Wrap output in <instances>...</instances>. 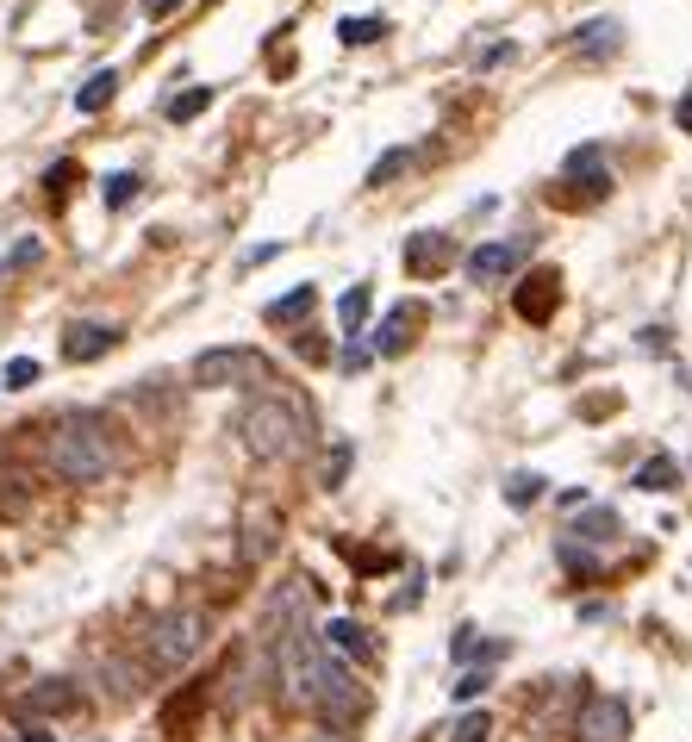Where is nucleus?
Masks as SVG:
<instances>
[{
    "mask_svg": "<svg viewBox=\"0 0 692 742\" xmlns=\"http://www.w3.org/2000/svg\"><path fill=\"white\" fill-rule=\"evenodd\" d=\"M574 537H586V543H612V537H617V512L586 506L581 518H574Z\"/></svg>",
    "mask_w": 692,
    "mask_h": 742,
    "instance_id": "obj_20",
    "label": "nucleus"
},
{
    "mask_svg": "<svg viewBox=\"0 0 692 742\" xmlns=\"http://www.w3.org/2000/svg\"><path fill=\"white\" fill-rule=\"evenodd\" d=\"M412 169V150H394V157H380L375 169H368V188H387L394 175H406Z\"/></svg>",
    "mask_w": 692,
    "mask_h": 742,
    "instance_id": "obj_24",
    "label": "nucleus"
},
{
    "mask_svg": "<svg viewBox=\"0 0 692 742\" xmlns=\"http://www.w3.org/2000/svg\"><path fill=\"white\" fill-rule=\"evenodd\" d=\"M531 263V237H505V244H481V250L468 256V281L474 287H500L512 281V275Z\"/></svg>",
    "mask_w": 692,
    "mask_h": 742,
    "instance_id": "obj_6",
    "label": "nucleus"
},
{
    "mask_svg": "<svg viewBox=\"0 0 692 742\" xmlns=\"http://www.w3.org/2000/svg\"><path fill=\"white\" fill-rule=\"evenodd\" d=\"M318 306V287H294L287 300H268V325H299Z\"/></svg>",
    "mask_w": 692,
    "mask_h": 742,
    "instance_id": "obj_18",
    "label": "nucleus"
},
{
    "mask_svg": "<svg viewBox=\"0 0 692 742\" xmlns=\"http://www.w3.org/2000/svg\"><path fill=\"white\" fill-rule=\"evenodd\" d=\"M313 742H349V736H344V730H318Z\"/></svg>",
    "mask_w": 692,
    "mask_h": 742,
    "instance_id": "obj_36",
    "label": "nucleus"
},
{
    "mask_svg": "<svg viewBox=\"0 0 692 742\" xmlns=\"http://www.w3.org/2000/svg\"><path fill=\"white\" fill-rule=\"evenodd\" d=\"M574 736L581 742H624L630 736V705L612 693H593L581 705V718H574Z\"/></svg>",
    "mask_w": 692,
    "mask_h": 742,
    "instance_id": "obj_8",
    "label": "nucleus"
},
{
    "mask_svg": "<svg viewBox=\"0 0 692 742\" xmlns=\"http://www.w3.org/2000/svg\"><path fill=\"white\" fill-rule=\"evenodd\" d=\"M318 643H325L330 655H344V662H356V667H368V662H375V636H368L363 624H356V617H330Z\"/></svg>",
    "mask_w": 692,
    "mask_h": 742,
    "instance_id": "obj_10",
    "label": "nucleus"
},
{
    "mask_svg": "<svg viewBox=\"0 0 692 742\" xmlns=\"http://www.w3.org/2000/svg\"><path fill=\"white\" fill-rule=\"evenodd\" d=\"M624 44V26H617V19H586L581 32H574V50H581V57H612V50Z\"/></svg>",
    "mask_w": 692,
    "mask_h": 742,
    "instance_id": "obj_14",
    "label": "nucleus"
},
{
    "mask_svg": "<svg viewBox=\"0 0 692 742\" xmlns=\"http://www.w3.org/2000/svg\"><path fill=\"white\" fill-rule=\"evenodd\" d=\"M555 287H562V281H555L550 269L536 275V281H524V287H518V313H524V318H536V325H543V318L555 313V300H562V294H555Z\"/></svg>",
    "mask_w": 692,
    "mask_h": 742,
    "instance_id": "obj_15",
    "label": "nucleus"
},
{
    "mask_svg": "<svg viewBox=\"0 0 692 742\" xmlns=\"http://www.w3.org/2000/svg\"><path fill=\"white\" fill-rule=\"evenodd\" d=\"M344 468H349V449H337V456L325 462V487H337V481H344Z\"/></svg>",
    "mask_w": 692,
    "mask_h": 742,
    "instance_id": "obj_31",
    "label": "nucleus"
},
{
    "mask_svg": "<svg viewBox=\"0 0 692 742\" xmlns=\"http://www.w3.org/2000/svg\"><path fill=\"white\" fill-rule=\"evenodd\" d=\"M45 462L69 487H100V481L119 468V437H112L107 418H95V412H63V418L45 431Z\"/></svg>",
    "mask_w": 692,
    "mask_h": 742,
    "instance_id": "obj_2",
    "label": "nucleus"
},
{
    "mask_svg": "<svg viewBox=\"0 0 692 742\" xmlns=\"http://www.w3.org/2000/svg\"><path fill=\"white\" fill-rule=\"evenodd\" d=\"M449 263H456L449 237H437V231L412 237V250H406V269H412V275H437V269H449Z\"/></svg>",
    "mask_w": 692,
    "mask_h": 742,
    "instance_id": "obj_13",
    "label": "nucleus"
},
{
    "mask_svg": "<svg viewBox=\"0 0 692 742\" xmlns=\"http://www.w3.org/2000/svg\"><path fill=\"white\" fill-rule=\"evenodd\" d=\"M32 380H38L32 356H13V363H7V387H13V394H19V387H32Z\"/></svg>",
    "mask_w": 692,
    "mask_h": 742,
    "instance_id": "obj_29",
    "label": "nucleus"
},
{
    "mask_svg": "<svg viewBox=\"0 0 692 742\" xmlns=\"http://www.w3.org/2000/svg\"><path fill=\"white\" fill-rule=\"evenodd\" d=\"M206 107H212V88H188V95H175V100H169V119L181 126V119H200Z\"/></svg>",
    "mask_w": 692,
    "mask_h": 742,
    "instance_id": "obj_23",
    "label": "nucleus"
},
{
    "mask_svg": "<svg viewBox=\"0 0 692 742\" xmlns=\"http://www.w3.org/2000/svg\"><path fill=\"white\" fill-rule=\"evenodd\" d=\"M680 481V468H674V456H649L643 468H636V481L630 487H643V493H668Z\"/></svg>",
    "mask_w": 692,
    "mask_h": 742,
    "instance_id": "obj_19",
    "label": "nucleus"
},
{
    "mask_svg": "<svg viewBox=\"0 0 692 742\" xmlns=\"http://www.w3.org/2000/svg\"><path fill=\"white\" fill-rule=\"evenodd\" d=\"M567 175H574V181H586V194H593V200H605V194H612V175H605V162H599L593 144L567 157Z\"/></svg>",
    "mask_w": 692,
    "mask_h": 742,
    "instance_id": "obj_16",
    "label": "nucleus"
},
{
    "mask_svg": "<svg viewBox=\"0 0 692 742\" xmlns=\"http://www.w3.org/2000/svg\"><path fill=\"white\" fill-rule=\"evenodd\" d=\"M237 437H244V449H250L256 462H299L318 437V418L294 387H275V394H256L250 406H244Z\"/></svg>",
    "mask_w": 692,
    "mask_h": 742,
    "instance_id": "obj_1",
    "label": "nucleus"
},
{
    "mask_svg": "<svg viewBox=\"0 0 692 742\" xmlns=\"http://www.w3.org/2000/svg\"><path fill=\"white\" fill-rule=\"evenodd\" d=\"M119 325H100V318H76V325H69L63 332V356L69 363H100V356H112V349H119Z\"/></svg>",
    "mask_w": 692,
    "mask_h": 742,
    "instance_id": "obj_9",
    "label": "nucleus"
},
{
    "mask_svg": "<svg viewBox=\"0 0 692 742\" xmlns=\"http://www.w3.org/2000/svg\"><path fill=\"white\" fill-rule=\"evenodd\" d=\"M112 88H119V76H112V69H100V76H88L76 88V112H100L112 100Z\"/></svg>",
    "mask_w": 692,
    "mask_h": 742,
    "instance_id": "obj_21",
    "label": "nucleus"
},
{
    "mask_svg": "<svg viewBox=\"0 0 692 742\" xmlns=\"http://www.w3.org/2000/svg\"><path fill=\"white\" fill-rule=\"evenodd\" d=\"M206 612H194V605H181V612H162L157 624H150V636H144V649H150V662L162 667V674H181V667L194 662L206 649Z\"/></svg>",
    "mask_w": 692,
    "mask_h": 742,
    "instance_id": "obj_4",
    "label": "nucleus"
},
{
    "mask_svg": "<svg viewBox=\"0 0 692 742\" xmlns=\"http://www.w3.org/2000/svg\"><path fill=\"white\" fill-rule=\"evenodd\" d=\"M256 356L250 349H200V356H194V368H188V380L194 387H206V394H219V387H237V380L244 375H256Z\"/></svg>",
    "mask_w": 692,
    "mask_h": 742,
    "instance_id": "obj_7",
    "label": "nucleus"
},
{
    "mask_svg": "<svg viewBox=\"0 0 692 742\" xmlns=\"http://www.w3.org/2000/svg\"><path fill=\"white\" fill-rule=\"evenodd\" d=\"M313 711H325L330 730L363 724V711H368V693L356 686V674H349L344 655H330V649H318V693H313Z\"/></svg>",
    "mask_w": 692,
    "mask_h": 742,
    "instance_id": "obj_5",
    "label": "nucleus"
},
{
    "mask_svg": "<svg viewBox=\"0 0 692 742\" xmlns=\"http://www.w3.org/2000/svg\"><path fill=\"white\" fill-rule=\"evenodd\" d=\"M344 368H349V375H356V368H368V344H349L344 349Z\"/></svg>",
    "mask_w": 692,
    "mask_h": 742,
    "instance_id": "obj_32",
    "label": "nucleus"
},
{
    "mask_svg": "<svg viewBox=\"0 0 692 742\" xmlns=\"http://www.w3.org/2000/svg\"><path fill=\"white\" fill-rule=\"evenodd\" d=\"M19 742H57V736H50V730H38V724H32V730H26V736H19Z\"/></svg>",
    "mask_w": 692,
    "mask_h": 742,
    "instance_id": "obj_35",
    "label": "nucleus"
},
{
    "mask_svg": "<svg viewBox=\"0 0 692 742\" xmlns=\"http://www.w3.org/2000/svg\"><path fill=\"white\" fill-rule=\"evenodd\" d=\"M244 555H250V562L268 555V512H250V543H244Z\"/></svg>",
    "mask_w": 692,
    "mask_h": 742,
    "instance_id": "obj_28",
    "label": "nucleus"
},
{
    "mask_svg": "<svg viewBox=\"0 0 692 742\" xmlns=\"http://www.w3.org/2000/svg\"><path fill=\"white\" fill-rule=\"evenodd\" d=\"M368 306H375V294H368V281H356L344 294V300H337V325H344V337H356L368 325Z\"/></svg>",
    "mask_w": 692,
    "mask_h": 742,
    "instance_id": "obj_17",
    "label": "nucleus"
},
{
    "mask_svg": "<svg viewBox=\"0 0 692 742\" xmlns=\"http://www.w3.org/2000/svg\"><path fill=\"white\" fill-rule=\"evenodd\" d=\"M487 736H493V718H487V711H468V718L449 730V742H487Z\"/></svg>",
    "mask_w": 692,
    "mask_h": 742,
    "instance_id": "obj_25",
    "label": "nucleus"
},
{
    "mask_svg": "<svg viewBox=\"0 0 692 742\" xmlns=\"http://www.w3.org/2000/svg\"><path fill=\"white\" fill-rule=\"evenodd\" d=\"M175 7H181V0H144V13H150V19H162V13H175Z\"/></svg>",
    "mask_w": 692,
    "mask_h": 742,
    "instance_id": "obj_34",
    "label": "nucleus"
},
{
    "mask_svg": "<svg viewBox=\"0 0 692 742\" xmlns=\"http://www.w3.org/2000/svg\"><path fill=\"white\" fill-rule=\"evenodd\" d=\"M674 119H680V131H686V138H692V88H686V95H680V107H674Z\"/></svg>",
    "mask_w": 692,
    "mask_h": 742,
    "instance_id": "obj_33",
    "label": "nucleus"
},
{
    "mask_svg": "<svg viewBox=\"0 0 692 742\" xmlns=\"http://www.w3.org/2000/svg\"><path fill=\"white\" fill-rule=\"evenodd\" d=\"M418 318H425V313H418L412 300H406V306H394V313L380 318V332L368 337V349H380V356H399V349L412 344V332H418Z\"/></svg>",
    "mask_w": 692,
    "mask_h": 742,
    "instance_id": "obj_12",
    "label": "nucleus"
},
{
    "mask_svg": "<svg viewBox=\"0 0 692 742\" xmlns=\"http://www.w3.org/2000/svg\"><path fill=\"white\" fill-rule=\"evenodd\" d=\"M275 643V686H281V699L287 705H313V693H318V636H313V624L306 617H287L281 624V636H268Z\"/></svg>",
    "mask_w": 692,
    "mask_h": 742,
    "instance_id": "obj_3",
    "label": "nucleus"
},
{
    "mask_svg": "<svg viewBox=\"0 0 692 742\" xmlns=\"http://www.w3.org/2000/svg\"><path fill=\"white\" fill-rule=\"evenodd\" d=\"M487 686H493V674H487V667H481V674H474V667H468V674H462V680H456V686H449V693H456V699H462V705H474V699L487 693Z\"/></svg>",
    "mask_w": 692,
    "mask_h": 742,
    "instance_id": "obj_27",
    "label": "nucleus"
},
{
    "mask_svg": "<svg viewBox=\"0 0 692 742\" xmlns=\"http://www.w3.org/2000/svg\"><path fill=\"white\" fill-rule=\"evenodd\" d=\"M63 718V711H81V693L69 686V680H38L32 693L19 699V718Z\"/></svg>",
    "mask_w": 692,
    "mask_h": 742,
    "instance_id": "obj_11",
    "label": "nucleus"
},
{
    "mask_svg": "<svg viewBox=\"0 0 692 742\" xmlns=\"http://www.w3.org/2000/svg\"><path fill=\"white\" fill-rule=\"evenodd\" d=\"M543 487H550V481H543V474H512V481H505V506H536V499H543Z\"/></svg>",
    "mask_w": 692,
    "mask_h": 742,
    "instance_id": "obj_22",
    "label": "nucleus"
},
{
    "mask_svg": "<svg viewBox=\"0 0 692 742\" xmlns=\"http://www.w3.org/2000/svg\"><path fill=\"white\" fill-rule=\"evenodd\" d=\"M337 32H344V44H375V38L387 32V26H380V19H344Z\"/></svg>",
    "mask_w": 692,
    "mask_h": 742,
    "instance_id": "obj_26",
    "label": "nucleus"
},
{
    "mask_svg": "<svg viewBox=\"0 0 692 742\" xmlns=\"http://www.w3.org/2000/svg\"><path fill=\"white\" fill-rule=\"evenodd\" d=\"M138 194V175H107V206H126Z\"/></svg>",
    "mask_w": 692,
    "mask_h": 742,
    "instance_id": "obj_30",
    "label": "nucleus"
}]
</instances>
